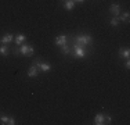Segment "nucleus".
<instances>
[{"instance_id":"8","label":"nucleus","mask_w":130,"mask_h":125,"mask_svg":"<svg viewBox=\"0 0 130 125\" xmlns=\"http://www.w3.org/2000/svg\"><path fill=\"white\" fill-rule=\"evenodd\" d=\"M65 43H67V36H65V35H58L54 39V45L58 46V47H61V46L65 45Z\"/></svg>"},{"instance_id":"15","label":"nucleus","mask_w":130,"mask_h":125,"mask_svg":"<svg viewBox=\"0 0 130 125\" xmlns=\"http://www.w3.org/2000/svg\"><path fill=\"white\" fill-rule=\"evenodd\" d=\"M118 20L120 21V22H129V12H123V14H119L118 15Z\"/></svg>"},{"instance_id":"13","label":"nucleus","mask_w":130,"mask_h":125,"mask_svg":"<svg viewBox=\"0 0 130 125\" xmlns=\"http://www.w3.org/2000/svg\"><path fill=\"white\" fill-rule=\"evenodd\" d=\"M8 53H10V47H8L7 45H2V46H0V56L6 57V56H8Z\"/></svg>"},{"instance_id":"11","label":"nucleus","mask_w":130,"mask_h":125,"mask_svg":"<svg viewBox=\"0 0 130 125\" xmlns=\"http://www.w3.org/2000/svg\"><path fill=\"white\" fill-rule=\"evenodd\" d=\"M119 57L120 58H129L130 57V49L129 47H120L119 49Z\"/></svg>"},{"instance_id":"3","label":"nucleus","mask_w":130,"mask_h":125,"mask_svg":"<svg viewBox=\"0 0 130 125\" xmlns=\"http://www.w3.org/2000/svg\"><path fill=\"white\" fill-rule=\"evenodd\" d=\"M73 56H75L76 58H85L86 57V52H85V47H82V46L79 45H73Z\"/></svg>"},{"instance_id":"12","label":"nucleus","mask_w":130,"mask_h":125,"mask_svg":"<svg viewBox=\"0 0 130 125\" xmlns=\"http://www.w3.org/2000/svg\"><path fill=\"white\" fill-rule=\"evenodd\" d=\"M14 40H15V45H17V46H21L22 43H25L26 36L24 35V33H18V35L14 38Z\"/></svg>"},{"instance_id":"20","label":"nucleus","mask_w":130,"mask_h":125,"mask_svg":"<svg viewBox=\"0 0 130 125\" xmlns=\"http://www.w3.org/2000/svg\"><path fill=\"white\" fill-rule=\"evenodd\" d=\"M73 2H75V3H83L85 0H73Z\"/></svg>"},{"instance_id":"9","label":"nucleus","mask_w":130,"mask_h":125,"mask_svg":"<svg viewBox=\"0 0 130 125\" xmlns=\"http://www.w3.org/2000/svg\"><path fill=\"white\" fill-rule=\"evenodd\" d=\"M13 40H14L13 33H6V35L2 36V39H0V43H3V45H8V43H11Z\"/></svg>"},{"instance_id":"2","label":"nucleus","mask_w":130,"mask_h":125,"mask_svg":"<svg viewBox=\"0 0 130 125\" xmlns=\"http://www.w3.org/2000/svg\"><path fill=\"white\" fill-rule=\"evenodd\" d=\"M18 52L21 53L22 56H32L33 53H35V49L32 47L30 45H28V43H22L21 46H18Z\"/></svg>"},{"instance_id":"16","label":"nucleus","mask_w":130,"mask_h":125,"mask_svg":"<svg viewBox=\"0 0 130 125\" xmlns=\"http://www.w3.org/2000/svg\"><path fill=\"white\" fill-rule=\"evenodd\" d=\"M69 52H71V49H69V46H68L67 43L61 46V53H62L64 56H68V54H69Z\"/></svg>"},{"instance_id":"18","label":"nucleus","mask_w":130,"mask_h":125,"mask_svg":"<svg viewBox=\"0 0 130 125\" xmlns=\"http://www.w3.org/2000/svg\"><path fill=\"white\" fill-rule=\"evenodd\" d=\"M111 122H112V117L105 114V124H111Z\"/></svg>"},{"instance_id":"19","label":"nucleus","mask_w":130,"mask_h":125,"mask_svg":"<svg viewBox=\"0 0 130 125\" xmlns=\"http://www.w3.org/2000/svg\"><path fill=\"white\" fill-rule=\"evenodd\" d=\"M125 67H126V68H130V60H129V58H126V62H125Z\"/></svg>"},{"instance_id":"10","label":"nucleus","mask_w":130,"mask_h":125,"mask_svg":"<svg viewBox=\"0 0 130 125\" xmlns=\"http://www.w3.org/2000/svg\"><path fill=\"white\" fill-rule=\"evenodd\" d=\"M94 124L95 125H104L105 124V114L98 112V114L95 115V118H94Z\"/></svg>"},{"instance_id":"7","label":"nucleus","mask_w":130,"mask_h":125,"mask_svg":"<svg viewBox=\"0 0 130 125\" xmlns=\"http://www.w3.org/2000/svg\"><path fill=\"white\" fill-rule=\"evenodd\" d=\"M39 75V70H38V67H36L35 64H32L29 67V70H28V77L29 78H36Z\"/></svg>"},{"instance_id":"1","label":"nucleus","mask_w":130,"mask_h":125,"mask_svg":"<svg viewBox=\"0 0 130 125\" xmlns=\"http://www.w3.org/2000/svg\"><path fill=\"white\" fill-rule=\"evenodd\" d=\"M75 43L79 46H82V47H85V46H89L93 43V38L91 35H86V33H82V35L76 36L75 38Z\"/></svg>"},{"instance_id":"4","label":"nucleus","mask_w":130,"mask_h":125,"mask_svg":"<svg viewBox=\"0 0 130 125\" xmlns=\"http://www.w3.org/2000/svg\"><path fill=\"white\" fill-rule=\"evenodd\" d=\"M33 64L38 67L39 71H43V72H48V71L51 70V65L48 64V62H43V61H40V60H36Z\"/></svg>"},{"instance_id":"17","label":"nucleus","mask_w":130,"mask_h":125,"mask_svg":"<svg viewBox=\"0 0 130 125\" xmlns=\"http://www.w3.org/2000/svg\"><path fill=\"white\" fill-rule=\"evenodd\" d=\"M120 21L118 20V17H113V18H111V21H109V24H111V27H118L119 25Z\"/></svg>"},{"instance_id":"14","label":"nucleus","mask_w":130,"mask_h":125,"mask_svg":"<svg viewBox=\"0 0 130 125\" xmlns=\"http://www.w3.org/2000/svg\"><path fill=\"white\" fill-rule=\"evenodd\" d=\"M73 7H75V2H73V0H65L64 2L65 10H73Z\"/></svg>"},{"instance_id":"5","label":"nucleus","mask_w":130,"mask_h":125,"mask_svg":"<svg viewBox=\"0 0 130 125\" xmlns=\"http://www.w3.org/2000/svg\"><path fill=\"white\" fill-rule=\"evenodd\" d=\"M0 124H3V125H14L15 124V120H14L13 117L2 115V117H0Z\"/></svg>"},{"instance_id":"6","label":"nucleus","mask_w":130,"mask_h":125,"mask_svg":"<svg viewBox=\"0 0 130 125\" xmlns=\"http://www.w3.org/2000/svg\"><path fill=\"white\" fill-rule=\"evenodd\" d=\"M109 12L113 15V17H118L120 14V6L118 3H113V4L109 6Z\"/></svg>"}]
</instances>
